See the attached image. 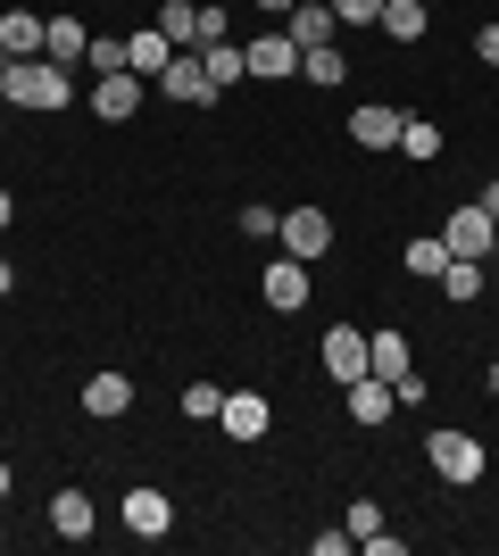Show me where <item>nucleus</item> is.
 Returning <instances> with one entry per match:
<instances>
[{"instance_id":"15","label":"nucleus","mask_w":499,"mask_h":556,"mask_svg":"<svg viewBox=\"0 0 499 556\" xmlns=\"http://www.w3.org/2000/svg\"><path fill=\"white\" fill-rule=\"evenodd\" d=\"M341 399H350V424H383V416H391V407H400L383 374H358V382H341Z\"/></svg>"},{"instance_id":"5","label":"nucleus","mask_w":499,"mask_h":556,"mask_svg":"<svg viewBox=\"0 0 499 556\" xmlns=\"http://www.w3.org/2000/svg\"><path fill=\"white\" fill-rule=\"evenodd\" d=\"M259 300L275 307V316H300V307H309V257H275V266H266L259 275Z\"/></svg>"},{"instance_id":"4","label":"nucleus","mask_w":499,"mask_h":556,"mask_svg":"<svg viewBox=\"0 0 499 556\" xmlns=\"http://www.w3.org/2000/svg\"><path fill=\"white\" fill-rule=\"evenodd\" d=\"M441 250H450V257H475V266H491V257H499V225L483 216V200L450 208V225H441Z\"/></svg>"},{"instance_id":"37","label":"nucleus","mask_w":499,"mask_h":556,"mask_svg":"<svg viewBox=\"0 0 499 556\" xmlns=\"http://www.w3.org/2000/svg\"><path fill=\"white\" fill-rule=\"evenodd\" d=\"M9 216H17V200H9V191H0V232H9Z\"/></svg>"},{"instance_id":"26","label":"nucleus","mask_w":499,"mask_h":556,"mask_svg":"<svg viewBox=\"0 0 499 556\" xmlns=\"http://www.w3.org/2000/svg\"><path fill=\"white\" fill-rule=\"evenodd\" d=\"M441 291H450L458 307L483 300V266H475V257H450V266H441Z\"/></svg>"},{"instance_id":"32","label":"nucleus","mask_w":499,"mask_h":556,"mask_svg":"<svg viewBox=\"0 0 499 556\" xmlns=\"http://www.w3.org/2000/svg\"><path fill=\"white\" fill-rule=\"evenodd\" d=\"M84 59H92L100 75H117V67H125V42H92V50H84Z\"/></svg>"},{"instance_id":"28","label":"nucleus","mask_w":499,"mask_h":556,"mask_svg":"<svg viewBox=\"0 0 499 556\" xmlns=\"http://www.w3.org/2000/svg\"><path fill=\"white\" fill-rule=\"evenodd\" d=\"M191 17H200L191 0H159V34H166L175 50H191Z\"/></svg>"},{"instance_id":"24","label":"nucleus","mask_w":499,"mask_h":556,"mask_svg":"<svg viewBox=\"0 0 499 556\" xmlns=\"http://www.w3.org/2000/svg\"><path fill=\"white\" fill-rule=\"evenodd\" d=\"M209 42H234V9L225 0H200V17H191V50H209Z\"/></svg>"},{"instance_id":"1","label":"nucleus","mask_w":499,"mask_h":556,"mask_svg":"<svg viewBox=\"0 0 499 556\" xmlns=\"http://www.w3.org/2000/svg\"><path fill=\"white\" fill-rule=\"evenodd\" d=\"M67 100H75V84H67V67H59V59H17V67H9V109L59 116Z\"/></svg>"},{"instance_id":"22","label":"nucleus","mask_w":499,"mask_h":556,"mask_svg":"<svg viewBox=\"0 0 499 556\" xmlns=\"http://www.w3.org/2000/svg\"><path fill=\"white\" fill-rule=\"evenodd\" d=\"M200 67H209L216 92H234L241 75H250V59H241V42H209V50H200Z\"/></svg>"},{"instance_id":"12","label":"nucleus","mask_w":499,"mask_h":556,"mask_svg":"<svg viewBox=\"0 0 499 556\" xmlns=\"http://www.w3.org/2000/svg\"><path fill=\"white\" fill-rule=\"evenodd\" d=\"M316 357H325V374H333V382H358V374H366V332H358V325H333Z\"/></svg>"},{"instance_id":"3","label":"nucleus","mask_w":499,"mask_h":556,"mask_svg":"<svg viewBox=\"0 0 499 556\" xmlns=\"http://www.w3.org/2000/svg\"><path fill=\"white\" fill-rule=\"evenodd\" d=\"M150 84H159L166 100H175V109H216V84H209V67H200V50H175V59H166L159 75H150Z\"/></svg>"},{"instance_id":"13","label":"nucleus","mask_w":499,"mask_h":556,"mask_svg":"<svg viewBox=\"0 0 499 556\" xmlns=\"http://www.w3.org/2000/svg\"><path fill=\"white\" fill-rule=\"evenodd\" d=\"M92 109L109 116V125H125V116L142 109V75H134V67H117V75H100V84H92Z\"/></svg>"},{"instance_id":"25","label":"nucleus","mask_w":499,"mask_h":556,"mask_svg":"<svg viewBox=\"0 0 499 556\" xmlns=\"http://www.w3.org/2000/svg\"><path fill=\"white\" fill-rule=\"evenodd\" d=\"M300 75H309V84H316V92H333V84H341V75H350V59H341V50H300Z\"/></svg>"},{"instance_id":"6","label":"nucleus","mask_w":499,"mask_h":556,"mask_svg":"<svg viewBox=\"0 0 499 556\" xmlns=\"http://www.w3.org/2000/svg\"><path fill=\"white\" fill-rule=\"evenodd\" d=\"M117 523H125L134 540H166V532H175V498H166V490H125Z\"/></svg>"},{"instance_id":"19","label":"nucleus","mask_w":499,"mask_h":556,"mask_svg":"<svg viewBox=\"0 0 499 556\" xmlns=\"http://www.w3.org/2000/svg\"><path fill=\"white\" fill-rule=\"evenodd\" d=\"M84 50H92V34H84V25H75V17H42V59H59V67H75Z\"/></svg>"},{"instance_id":"16","label":"nucleus","mask_w":499,"mask_h":556,"mask_svg":"<svg viewBox=\"0 0 499 556\" xmlns=\"http://www.w3.org/2000/svg\"><path fill=\"white\" fill-rule=\"evenodd\" d=\"M125 407H134V382H125V374H92V382H84V416L117 424Z\"/></svg>"},{"instance_id":"7","label":"nucleus","mask_w":499,"mask_h":556,"mask_svg":"<svg viewBox=\"0 0 499 556\" xmlns=\"http://www.w3.org/2000/svg\"><path fill=\"white\" fill-rule=\"evenodd\" d=\"M275 241H284L291 257H309V266H316V257L333 250V216L325 208H284V232H275Z\"/></svg>"},{"instance_id":"36","label":"nucleus","mask_w":499,"mask_h":556,"mask_svg":"<svg viewBox=\"0 0 499 556\" xmlns=\"http://www.w3.org/2000/svg\"><path fill=\"white\" fill-rule=\"evenodd\" d=\"M9 282H17V266H9V257H0V300H9Z\"/></svg>"},{"instance_id":"34","label":"nucleus","mask_w":499,"mask_h":556,"mask_svg":"<svg viewBox=\"0 0 499 556\" xmlns=\"http://www.w3.org/2000/svg\"><path fill=\"white\" fill-rule=\"evenodd\" d=\"M250 9H266V17H291V0H250Z\"/></svg>"},{"instance_id":"8","label":"nucleus","mask_w":499,"mask_h":556,"mask_svg":"<svg viewBox=\"0 0 499 556\" xmlns=\"http://www.w3.org/2000/svg\"><path fill=\"white\" fill-rule=\"evenodd\" d=\"M266 424H275V407H266L259 391H225V416H216V432H225V441H266Z\"/></svg>"},{"instance_id":"2","label":"nucleus","mask_w":499,"mask_h":556,"mask_svg":"<svg viewBox=\"0 0 499 556\" xmlns=\"http://www.w3.org/2000/svg\"><path fill=\"white\" fill-rule=\"evenodd\" d=\"M425 465H433L450 490H466V482H483V441H475V432H450V424H441V432L425 441Z\"/></svg>"},{"instance_id":"10","label":"nucleus","mask_w":499,"mask_h":556,"mask_svg":"<svg viewBox=\"0 0 499 556\" xmlns=\"http://www.w3.org/2000/svg\"><path fill=\"white\" fill-rule=\"evenodd\" d=\"M400 125H408V109H383V100L350 109V141L358 150H400Z\"/></svg>"},{"instance_id":"11","label":"nucleus","mask_w":499,"mask_h":556,"mask_svg":"<svg viewBox=\"0 0 499 556\" xmlns=\"http://www.w3.org/2000/svg\"><path fill=\"white\" fill-rule=\"evenodd\" d=\"M284 34H291V42H300V50H325L333 34H341V17H333V0H291Z\"/></svg>"},{"instance_id":"21","label":"nucleus","mask_w":499,"mask_h":556,"mask_svg":"<svg viewBox=\"0 0 499 556\" xmlns=\"http://www.w3.org/2000/svg\"><path fill=\"white\" fill-rule=\"evenodd\" d=\"M375 25L391 34V42H425V25H433V17H425V0H383V17H375Z\"/></svg>"},{"instance_id":"18","label":"nucleus","mask_w":499,"mask_h":556,"mask_svg":"<svg viewBox=\"0 0 499 556\" xmlns=\"http://www.w3.org/2000/svg\"><path fill=\"white\" fill-rule=\"evenodd\" d=\"M0 50L9 59H42V17L34 9H0Z\"/></svg>"},{"instance_id":"14","label":"nucleus","mask_w":499,"mask_h":556,"mask_svg":"<svg viewBox=\"0 0 499 556\" xmlns=\"http://www.w3.org/2000/svg\"><path fill=\"white\" fill-rule=\"evenodd\" d=\"M92 523H100L92 490H59V498H50V532L59 540H92Z\"/></svg>"},{"instance_id":"33","label":"nucleus","mask_w":499,"mask_h":556,"mask_svg":"<svg viewBox=\"0 0 499 556\" xmlns=\"http://www.w3.org/2000/svg\"><path fill=\"white\" fill-rule=\"evenodd\" d=\"M475 59H483V67H499V25H483V34H475Z\"/></svg>"},{"instance_id":"35","label":"nucleus","mask_w":499,"mask_h":556,"mask_svg":"<svg viewBox=\"0 0 499 556\" xmlns=\"http://www.w3.org/2000/svg\"><path fill=\"white\" fill-rule=\"evenodd\" d=\"M483 216H491V225H499V184H491V191H483Z\"/></svg>"},{"instance_id":"20","label":"nucleus","mask_w":499,"mask_h":556,"mask_svg":"<svg viewBox=\"0 0 499 556\" xmlns=\"http://www.w3.org/2000/svg\"><path fill=\"white\" fill-rule=\"evenodd\" d=\"M166 59H175V42H166L159 25H142V34H125V67H134V75H159Z\"/></svg>"},{"instance_id":"29","label":"nucleus","mask_w":499,"mask_h":556,"mask_svg":"<svg viewBox=\"0 0 499 556\" xmlns=\"http://www.w3.org/2000/svg\"><path fill=\"white\" fill-rule=\"evenodd\" d=\"M184 416L191 424H216V416H225V391H216V382H184Z\"/></svg>"},{"instance_id":"9","label":"nucleus","mask_w":499,"mask_h":556,"mask_svg":"<svg viewBox=\"0 0 499 556\" xmlns=\"http://www.w3.org/2000/svg\"><path fill=\"white\" fill-rule=\"evenodd\" d=\"M241 59H250V75H259V84L300 75V42H291V34H250V42H241Z\"/></svg>"},{"instance_id":"31","label":"nucleus","mask_w":499,"mask_h":556,"mask_svg":"<svg viewBox=\"0 0 499 556\" xmlns=\"http://www.w3.org/2000/svg\"><path fill=\"white\" fill-rule=\"evenodd\" d=\"M333 17H341V25H375L383 0H333Z\"/></svg>"},{"instance_id":"38","label":"nucleus","mask_w":499,"mask_h":556,"mask_svg":"<svg viewBox=\"0 0 499 556\" xmlns=\"http://www.w3.org/2000/svg\"><path fill=\"white\" fill-rule=\"evenodd\" d=\"M0 498H9V465H0Z\"/></svg>"},{"instance_id":"39","label":"nucleus","mask_w":499,"mask_h":556,"mask_svg":"<svg viewBox=\"0 0 499 556\" xmlns=\"http://www.w3.org/2000/svg\"><path fill=\"white\" fill-rule=\"evenodd\" d=\"M0 540H9V523H0Z\"/></svg>"},{"instance_id":"17","label":"nucleus","mask_w":499,"mask_h":556,"mask_svg":"<svg viewBox=\"0 0 499 556\" xmlns=\"http://www.w3.org/2000/svg\"><path fill=\"white\" fill-rule=\"evenodd\" d=\"M366 374H383V382L416 374V357H408V332H366Z\"/></svg>"},{"instance_id":"30","label":"nucleus","mask_w":499,"mask_h":556,"mask_svg":"<svg viewBox=\"0 0 499 556\" xmlns=\"http://www.w3.org/2000/svg\"><path fill=\"white\" fill-rule=\"evenodd\" d=\"M241 232H250V241H275V232H284V208H266V200H250V208H241Z\"/></svg>"},{"instance_id":"23","label":"nucleus","mask_w":499,"mask_h":556,"mask_svg":"<svg viewBox=\"0 0 499 556\" xmlns=\"http://www.w3.org/2000/svg\"><path fill=\"white\" fill-rule=\"evenodd\" d=\"M400 159H416V166L441 159V125H433V116H408L400 125Z\"/></svg>"},{"instance_id":"27","label":"nucleus","mask_w":499,"mask_h":556,"mask_svg":"<svg viewBox=\"0 0 499 556\" xmlns=\"http://www.w3.org/2000/svg\"><path fill=\"white\" fill-rule=\"evenodd\" d=\"M441 266H450V250H441V232H425V241H408V275L441 282Z\"/></svg>"}]
</instances>
